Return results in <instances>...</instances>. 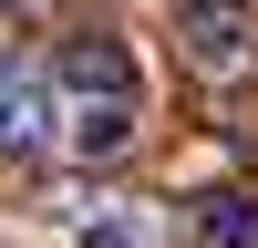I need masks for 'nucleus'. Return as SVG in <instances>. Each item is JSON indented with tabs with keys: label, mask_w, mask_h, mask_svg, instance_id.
Instances as JSON below:
<instances>
[{
	"label": "nucleus",
	"mask_w": 258,
	"mask_h": 248,
	"mask_svg": "<svg viewBox=\"0 0 258 248\" xmlns=\"http://www.w3.org/2000/svg\"><path fill=\"white\" fill-rule=\"evenodd\" d=\"M145 238H155V227H145L135 207H103V217L83 227V248H145Z\"/></svg>",
	"instance_id": "5"
},
{
	"label": "nucleus",
	"mask_w": 258,
	"mask_h": 248,
	"mask_svg": "<svg viewBox=\"0 0 258 248\" xmlns=\"http://www.w3.org/2000/svg\"><path fill=\"white\" fill-rule=\"evenodd\" d=\"M176 41H186V62H197L207 83H227L248 62V11H238V0H186V11H176Z\"/></svg>",
	"instance_id": "3"
},
{
	"label": "nucleus",
	"mask_w": 258,
	"mask_h": 248,
	"mask_svg": "<svg viewBox=\"0 0 258 248\" xmlns=\"http://www.w3.org/2000/svg\"><path fill=\"white\" fill-rule=\"evenodd\" d=\"M62 83H73L62 145H73L83 165H114L124 145H135V124H145V73H135V52H124V41H73Z\"/></svg>",
	"instance_id": "1"
},
{
	"label": "nucleus",
	"mask_w": 258,
	"mask_h": 248,
	"mask_svg": "<svg viewBox=\"0 0 258 248\" xmlns=\"http://www.w3.org/2000/svg\"><path fill=\"white\" fill-rule=\"evenodd\" d=\"M62 135V93L41 73H0V165H31Z\"/></svg>",
	"instance_id": "2"
},
{
	"label": "nucleus",
	"mask_w": 258,
	"mask_h": 248,
	"mask_svg": "<svg viewBox=\"0 0 258 248\" xmlns=\"http://www.w3.org/2000/svg\"><path fill=\"white\" fill-rule=\"evenodd\" d=\"M197 227H207L217 248H258V207H248V197H207V217H197Z\"/></svg>",
	"instance_id": "4"
}]
</instances>
